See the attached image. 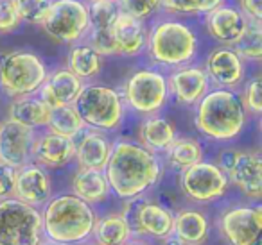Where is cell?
Here are the masks:
<instances>
[{"label": "cell", "mask_w": 262, "mask_h": 245, "mask_svg": "<svg viewBox=\"0 0 262 245\" xmlns=\"http://www.w3.org/2000/svg\"><path fill=\"white\" fill-rule=\"evenodd\" d=\"M124 245H153V241L147 240V238H140V236H133L129 241H126Z\"/></svg>", "instance_id": "obj_41"}, {"label": "cell", "mask_w": 262, "mask_h": 245, "mask_svg": "<svg viewBox=\"0 0 262 245\" xmlns=\"http://www.w3.org/2000/svg\"><path fill=\"white\" fill-rule=\"evenodd\" d=\"M74 141H76V158H74V161L77 163L79 168H106L113 145V140H110L108 134L101 133V131L84 129Z\"/></svg>", "instance_id": "obj_23"}, {"label": "cell", "mask_w": 262, "mask_h": 245, "mask_svg": "<svg viewBox=\"0 0 262 245\" xmlns=\"http://www.w3.org/2000/svg\"><path fill=\"white\" fill-rule=\"evenodd\" d=\"M180 188L190 202L214 204L230 191L228 177L214 161H203L180 172Z\"/></svg>", "instance_id": "obj_12"}, {"label": "cell", "mask_w": 262, "mask_h": 245, "mask_svg": "<svg viewBox=\"0 0 262 245\" xmlns=\"http://www.w3.org/2000/svg\"><path fill=\"white\" fill-rule=\"evenodd\" d=\"M13 197L18 199L24 204L31 206V208L41 209L54 197L51 172L38 166L33 161L27 163L22 168H18L16 170L15 193H13Z\"/></svg>", "instance_id": "obj_17"}, {"label": "cell", "mask_w": 262, "mask_h": 245, "mask_svg": "<svg viewBox=\"0 0 262 245\" xmlns=\"http://www.w3.org/2000/svg\"><path fill=\"white\" fill-rule=\"evenodd\" d=\"M83 245H99V243H95V241L90 240V241H86V243H83Z\"/></svg>", "instance_id": "obj_44"}, {"label": "cell", "mask_w": 262, "mask_h": 245, "mask_svg": "<svg viewBox=\"0 0 262 245\" xmlns=\"http://www.w3.org/2000/svg\"><path fill=\"white\" fill-rule=\"evenodd\" d=\"M88 6H97V4H115L117 0H84Z\"/></svg>", "instance_id": "obj_42"}, {"label": "cell", "mask_w": 262, "mask_h": 245, "mask_svg": "<svg viewBox=\"0 0 262 245\" xmlns=\"http://www.w3.org/2000/svg\"><path fill=\"white\" fill-rule=\"evenodd\" d=\"M22 27L18 15L11 6V0H0V36L13 34Z\"/></svg>", "instance_id": "obj_37"}, {"label": "cell", "mask_w": 262, "mask_h": 245, "mask_svg": "<svg viewBox=\"0 0 262 245\" xmlns=\"http://www.w3.org/2000/svg\"><path fill=\"white\" fill-rule=\"evenodd\" d=\"M76 158V141L59 136L47 129L36 131L31 151V161L45 170H59L74 163Z\"/></svg>", "instance_id": "obj_16"}, {"label": "cell", "mask_w": 262, "mask_h": 245, "mask_svg": "<svg viewBox=\"0 0 262 245\" xmlns=\"http://www.w3.org/2000/svg\"><path fill=\"white\" fill-rule=\"evenodd\" d=\"M74 109L86 129L104 134L119 131L126 116V106L119 90L99 83H84L74 102Z\"/></svg>", "instance_id": "obj_5"}, {"label": "cell", "mask_w": 262, "mask_h": 245, "mask_svg": "<svg viewBox=\"0 0 262 245\" xmlns=\"http://www.w3.org/2000/svg\"><path fill=\"white\" fill-rule=\"evenodd\" d=\"M174 126L162 115H151L142 118L137 133V143L142 145L149 152L158 156H164V152L171 147V143L176 140Z\"/></svg>", "instance_id": "obj_25"}, {"label": "cell", "mask_w": 262, "mask_h": 245, "mask_svg": "<svg viewBox=\"0 0 262 245\" xmlns=\"http://www.w3.org/2000/svg\"><path fill=\"white\" fill-rule=\"evenodd\" d=\"M70 190H72V195H76L77 199L94 208L104 204L112 195L104 170L79 168V166L70 181Z\"/></svg>", "instance_id": "obj_24"}, {"label": "cell", "mask_w": 262, "mask_h": 245, "mask_svg": "<svg viewBox=\"0 0 262 245\" xmlns=\"http://www.w3.org/2000/svg\"><path fill=\"white\" fill-rule=\"evenodd\" d=\"M40 245H59V243H56V241H51V240H47V238H43Z\"/></svg>", "instance_id": "obj_43"}, {"label": "cell", "mask_w": 262, "mask_h": 245, "mask_svg": "<svg viewBox=\"0 0 262 245\" xmlns=\"http://www.w3.org/2000/svg\"><path fill=\"white\" fill-rule=\"evenodd\" d=\"M104 176L110 190L122 201L142 197L164 176V159L131 140H113Z\"/></svg>", "instance_id": "obj_1"}, {"label": "cell", "mask_w": 262, "mask_h": 245, "mask_svg": "<svg viewBox=\"0 0 262 245\" xmlns=\"http://www.w3.org/2000/svg\"><path fill=\"white\" fill-rule=\"evenodd\" d=\"M88 8H90V33L84 41L92 45L102 58L117 56L112 34L113 20L119 15L117 4H97Z\"/></svg>", "instance_id": "obj_22"}, {"label": "cell", "mask_w": 262, "mask_h": 245, "mask_svg": "<svg viewBox=\"0 0 262 245\" xmlns=\"http://www.w3.org/2000/svg\"><path fill=\"white\" fill-rule=\"evenodd\" d=\"M160 245H185V243H183V241L180 240V238L176 236V234L171 231V233H169L167 236L162 238V240H160Z\"/></svg>", "instance_id": "obj_40"}, {"label": "cell", "mask_w": 262, "mask_h": 245, "mask_svg": "<svg viewBox=\"0 0 262 245\" xmlns=\"http://www.w3.org/2000/svg\"><path fill=\"white\" fill-rule=\"evenodd\" d=\"M102 66H104V58L86 41L72 45L67 54V68L83 83H92L97 79L102 72Z\"/></svg>", "instance_id": "obj_28"}, {"label": "cell", "mask_w": 262, "mask_h": 245, "mask_svg": "<svg viewBox=\"0 0 262 245\" xmlns=\"http://www.w3.org/2000/svg\"><path fill=\"white\" fill-rule=\"evenodd\" d=\"M165 77H167L169 99L185 108H194L210 91L207 74L203 66L198 63H190V65L171 70L165 74Z\"/></svg>", "instance_id": "obj_15"}, {"label": "cell", "mask_w": 262, "mask_h": 245, "mask_svg": "<svg viewBox=\"0 0 262 245\" xmlns=\"http://www.w3.org/2000/svg\"><path fill=\"white\" fill-rule=\"evenodd\" d=\"M133 238L129 226L120 211L106 213L97 216L92 233V241L99 245H124Z\"/></svg>", "instance_id": "obj_29"}, {"label": "cell", "mask_w": 262, "mask_h": 245, "mask_svg": "<svg viewBox=\"0 0 262 245\" xmlns=\"http://www.w3.org/2000/svg\"><path fill=\"white\" fill-rule=\"evenodd\" d=\"M120 213L126 218L133 236L160 241L172 231L174 213L162 202L146 199V195L126 201V206L120 209Z\"/></svg>", "instance_id": "obj_11"}, {"label": "cell", "mask_w": 262, "mask_h": 245, "mask_svg": "<svg viewBox=\"0 0 262 245\" xmlns=\"http://www.w3.org/2000/svg\"><path fill=\"white\" fill-rule=\"evenodd\" d=\"M237 8L248 20L262 22V0H237Z\"/></svg>", "instance_id": "obj_39"}, {"label": "cell", "mask_w": 262, "mask_h": 245, "mask_svg": "<svg viewBox=\"0 0 262 245\" xmlns=\"http://www.w3.org/2000/svg\"><path fill=\"white\" fill-rule=\"evenodd\" d=\"M147 33H149L147 22L119 11L112 27L117 56L137 58V56L144 54L147 45Z\"/></svg>", "instance_id": "obj_21"}, {"label": "cell", "mask_w": 262, "mask_h": 245, "mask_svg": "<svg viewBox=\"0 0 262 245\" xmlns=\"http://www.w3.org/2000/svg\"><path fill=\"white\" fill-rule=\"evenodd\" d=\"M40 27L52 41L72 47L90 33V8L84 0H52Z\"/></svg>", "instance_id": "obj_8"}, {"label": "cell", "mask_w": 262, "mask_h": 245, "mask_svg": "<svg viewBox=\"0 0 262 245\" xmlns=\"http://www.w3.org/2000/svg\"><path fill=\"white\" fill-rule=\"evenodd\" d=\"M172 233L185 245H205L210 238V220L201 209L183 208L172 218Z\"/></svg>", "instance_id": "obj_26"}, {"label": "cell", "mask_w": 262, "mask_h": 245, "mask_svg": "<svg viewBox=\"0 0 262 245\" xmlns=\"http://www.w3.org/2000/svg\"><path fill=\"white\" fill-rule=\"evenodd\" d=\"M164 159L174 170H185L205 159V149L200 140L192 136H176L171 147L164 152Z\"/></svg>", "instance_id": "obj_30"}, {"label": "cell", "mask_w": 262, "mask_h": 245, "mask_svg": "<svg viewBox=\"0 0 262 245\" xmlns=\"http://www.w3.org/2000/svg\"><path fill=\"white\" fill-rule=\"evenodd\" d=\"M15 179L16 170L0 163V201L13 197V193H15Z\"/></svg>", "instance_id": "obj_38"}, {"label": "cell", "mask_w": 262, "mask_h": 245, "mask_svg": "<svg viewBox=\"0 0 262 245\" xmlns=\"http://www.w3.org/2000/svg\"><path fill=\"white\" fill-rule=\"evenodd\" d=\"M203 70L210 88L237 91L246 81V63L237 56L232 47L217 45L205 58Z\"/></svg>", "instance_id": "obj_14"}, {"label": "cell", "mask_w": 262, "mask_h": 245, "mask_svg": "<svg viewBox=\"0 0 262 245\" xmlns=\"http://www.w3.org/2000/svg\"><path fill=\"white\" fill-rule=\"evenodd\" d=\"M126 109L142 118L160 115L169 102L167 77L165 72L155 66H144L126 77L119 90Z\"/></svg>", "instance_id": "obj_7"}, {"label": "cell", "mask_w": 262, "mask_h": 245, "mask_svg": "<svg viewBox=\"0 0 262 245\" xmlns=\"http://www.w3.org/2000/svg\"><path fill=\"white\" fill-rule=\"evenodd\" d=\"M36 131L24 127L13 120L0 122V163L18 170L31 163V151Z\"/></svg>", "instance_id": "obj_18"}, {"label": "cell", "mask_w": 262, "mask_h": 245, "mask_svg": "<svg viewBox=\"0 0 262 245\" xmlns=\"http://www.w3.org/2000/svg\"><path fill=\"white\" fill-rule=\"evenodd\" d=\"M203 23L208 36L215 43L223 45V47H233L244 31L246 16L239 11L237 6L225 2L212 9L210 13H207L203 16Z\"/></svg>", "instance_id": "obj_19"}, {"label": "cell", "mask_w": 262, "mask_h": 245, "mask_svg": "<svg viewBox=\"0 0 262 245\" xmlns=\"http://www.w3.org/2000/svg\"><path fill=\"white\" fill-rule=\"evenodd\" d=\"M243 108L248 116H260L262 115V79L260 76H255L244 83L243 93H239Z\"/></svg>", "instance_id": "obj_35"}, {"label": "cell", "mask_w": 262, "mask_h": 245, "mask_svg": "<svg viewBox=\"0 0 262 245\" xmlns=\"http://www.w3.org/2000/svg\"><path fill=\"white\" fill-rule=\"evenodd\" d=\"M47 131L59 136L76 140L86 127H84L81 116L74 109V106H63V108L51 109V116H49V124L45 127Z\"/></svg>", "instance_id": "obj_31"}, {"label": "cell", "mask_w": 262, "mask_h": 245, "mask_svg": "<svg viewBox=\"0 0 262 245\" xmlns=\"http://www.w3.org/2000/svg\"><path fill=\"white\" fill-rule=\"evenodd\" d=\"M217 231L226 245H260L262 206L248 202L228 206L219 215Z\"/></svg>", "instance_id": "obj_13"}, {"label": "cell", "mask_w": 262, "mask_h": 245, "mask_svg": "<svg viewBox=\"0 0 262 245\" xmlns=\"http://www.w3.org/2000/svg\"><path fill=\"white\" fill-rule=\"evenodd\" d=\"M248 115L243 108L239 91L210 88L194 106V126L198 133L215 143H230L243 134Z\"/></svg>", "instance_id": "obj_4"}, {"label": "cell", "mask_w": 262, "mask_h": 245, "mask_svg": "<svg viewBox=\"0 0 262 245\" xmlns=\"http://www.w3.org/2000/svg\"><path fill=\"white\" fill-rule=\"evenodd\" d=\"M200 38L190 23L172 16H158L147 33L146 54L151 66L158 70H174L196 61Z\"/></svg>", "instance_id": "obj_2"}, {"label": "cell", "mask_w": 262, "mask_h": 245, "mask_svg": "<svg viewBox=\"0 0 262 245\" xmlns=\"http://www.w3.org/2000/svg\"><path fill=\"white\" fill-rule=\"evenodd\" d=\"M52 0H11V6L20 22L29 26H41Z\"/></svg>", "instance_id": "obj_34"}, {"label": "cell", "mask_w": 262, "mask_h": 245, "mask_svg": "<svg viewBox=\"0 0 262 245\" xmlns=\"http://www.w3.org/2000/svg\"><path fill=\"white\" fill-rule=\"evenodd\" d=\"M49 116H51V108L38 97V93L11 99V104L8 109L9 120L24 127H29L33 131L45 129L49 124Z\"/></svg>", "instance_id": "obj_27"}, {"label": "cell", "mask_w": 262, "mask_h": 245, "mask_svg": "<svg viewBox=\"0 0 262 245\" xmlns=\"http://www.w3.org/2000/svg\"><path fill=\"white\" fill-rule=\"evenodd\" d=\"M226 0H160V11L165 16L180 18V16H205L225 4Z\"/></svg>", "instance_id": "obj_33"}, {"label": "cell", "mask_w": 262, "mask_h": 245, "mask_svg": "<svg viewBox=\"0 0 262 245\" xmlns=\"http://www.w3.org/2000/svg\"><path fill=\"white\" fill-rule=\"evenodd\" d=\"M43 236L59 245H83L92 240L97 211L72 193L54 195L43 208Z\"/></svg>", "instance_id": "obj_3"}, {"label": "cell", "mask_w": 262, "mask_h": 245, "mask_svg": "<svg viewBox=\"0 0 262 245\" xmlns=\"http://www.w3.org/2000/svg\"><path fill=\"white\" fill-rule=\"evenodd\" d=\"M117 8L120 13L147 22L160 11V0H117Z\"/></svg>", "instance_id": "obj_36"}, {"label": "cell", "mask_w": 262, "mask_h": 245, "mask_svg": "<svg viewBox=\"0 0 262 245\" xmlns=\"http://www.w3.org/2000/svg\"><path fill=\"white\" fill-rule=\"evenodd\" d=\"M83 86V81L74 76L67 66H58L54 70H49L47 79L38 91V97L51 109L74 106Z\"/></svg>", "instance_id": "obj_20"}, {"label": "cell", "mask_w": 262, "mask_h": 245, "mask_svg": "<svg viewBox=\"0 0 262 245\" xmlns=\"http://www.w3.org/2000/svg\"><path fill=\"white\" fill-rule=\"evenodd\" d=\"M233 51L237 52L244 63H260L262 59V22L246 18V26L241 34V38L233 45Z\"/></svg>", "instance_id": "obj_32"}, {"label": "cell", "mask_w": 262, "mask_h": 245, "mask_svg": "<svg viewBox=\"0 0 262 245\" xmlns=\"http://www.w3.org/2000/svg\"><path fill=\"white\" fill-rule=\"evenodd\" d=\"M215 165L228 177L230 186L257 204L262 197V158L257 151L225 149L219 152Z\"/></svg>", "instance_id": "obj_10"}, {"label": "cell", "mask_w": 262, "mask_h": 245, "mask_svg": "<svg viewBox=\"0 0 262 245\" xmlns=\"http://www.w3.org/2000/svg\"><path fill=\"white\" fill-rule=\"evenodd\" d=\"M43 238L40 209L15 197L0 201V245H40Z\"/></svg>", "instance_id": "obj_9"}, {"label": "cell", "mask_w": 262, "mask_h": 245, "mask_svg": "<svg viewBox=\"0 0 262 245\" xmlns=\"http://www.w3.org/2000/svg\"><path fill=\"white\" fill-rule=\"evenodd\" d=\"M47 63L29 48L0 52V91L11 99L34 95L47 79Z\"/></svg>", "instance_id": "obj_6"}]
</instances>
